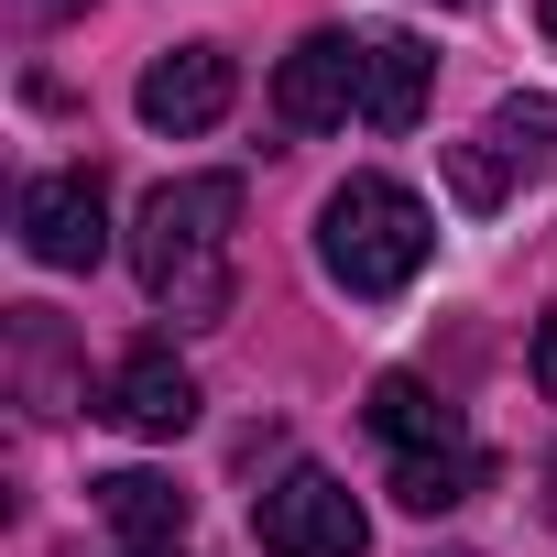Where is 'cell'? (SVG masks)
Returning <instances> with one entry per match:
<instances>
[{"mask_svg":"<svg viewBox=\"0 0 557 557\" xmlns=\"http://www.w3.org/2000/svg\"><path fill=\"white\" fill-rule=\"evenodd\" d=\"M230 240H240V175H175L132 219V273L143 296L175 307L186 329L230 318Z\"/></svg>","mask_w":557,"mask_h":557,"instance_id":"1","label":"cell"},{"mask_svg":"<svg viewBox=\"0 0 557 557\" xmlns=\"http://www.w3.org/2000/svg\"><path fill=\"white\" fill-rule=\"evenodd\" d=\"M426 251H437V219H426V197L394 186V175H350V186L318 208V262H329V285L361 296V307L405 296L416 273H426Z\"/></svg>","mask_w":557,"mask_h":557,"instance_id":"2","label":"cell"},{"mask_svg":"<svg viewBox=\"0 0 557 557\" xmlns=\"http://www.w3.org/2000/svg\"><path fill=\"white\" fill-rule=\"evenodd\" d=\"M251 535H262V557H361V546H372V524H361L350 481H339V470H318V459H296L285 481L251 503Z\"/></svg>","mask_w":557,"mask_h":557,"instance_id":"3","label":"cell"},{"mask_svg":"<svg viewBox=\"0 0 557 557\" xmlns=\"http://www.w3.org/2000/svg\"><path fill=\"white\" fill-rule=\"evenodd\" d=\"M230 99H240V66H230V45H175V55H153L143 66V88H132V110H143V132H219L230 121Z\"/></svg>","mask_w":557,"mask_h":557,"instance_id":"4","label":"cell"},{"mask_svg":"<svg viewBox=\"0 0 557 557\" xmlns=\"http://www.w3.org/2000/svg\"><path fill=\"white\" fill-rule=\"evenodd\" d=\"M23 251H34L45 273H88V262L110 251V197H99V175H88V164H66V175H34V186H23Z\"/></svg>","mask_w":557,"mask_h":557,"instance_id":"5","label":"cell"},{"mask_svg":"<svg viewBox=\"0 0 557 557\" xmlns=\"http://www.w3.org/2000/svg\"><path fill=\"white\" fill-rule=\"evenodd\" d=\"M524 164H557V99H503V110L481 121V143L448 153V186H459L470 208H492Z\"/></svg>","mask_w":557,"mask_h":557,"instance_id":"6","label":"cell"},{"mask_svg":"<svg viewBox=\"0 0 557 557\" xmlns=\"http://www.w3.org/2000/svg\"><path fill=\"white\" fill-rule=\"evenodd\" d=\"M361 110V34H307L273 66V121L285 132H339Z\"/></svg>","mask_w":557,"mask_h":557,"instance_id":"7","label":"cell"},{"mask_svg":"<svg viewBox=\"0 0 557 557\" xmlns=\"http://www.w3.org/2000/svg\"><path fill=\"white\" fill-rule=\"evenodd\" d=\"M110 416H121L132 437H186V426H197V372H186L164 339H143V350L110 372Z\"/></svg>","mask_w":557,"mask_h":557,"instance_id":"8","label":"cell"},{"mask_svg":"<svg viewBox=\"0 0 557 557\" xmlns=\"http://www.w3.org/2000/svg\"><path fill=\"white\" fill-rule=\"evenodd\" d=\"M426 88H437V55L416 34H361V121L372 132H416Z\"/></svg>","mask_w":557,"mask_h":557,"instance_id":"9","label":"cell"},{"mask_svg":"<svg viewBox=\"0 0 557 557\" xmlns=\"http://www.w3.org/2000/svg\"><path fill=\"white\" fill-rule=\"evenodd\" d=\"M361 416H372V437H383L394 459H437V448H470V437H459V405H448L437 383H416V372H383Z\"/></svg>","mask_w":557,"mask_h":557,"instance_id":"10","label":"cell"},{"mask_svg":"<svg viewBox=\"0 0 557 557\" xmlns=\"http://www.w3.org/2000/svg\"><path fill=\"white\" fill-rule=\"evenodd\" d=\"M99 513H110L132 546H175V535H186V492H175L164 470H110V481H99Z\"/></svg>","mask_w":557,"mask_h":557,"instance_id":"11","label":"cell"},{"mask_svg":"<svg viewBox=\"0 0 557 557\" xmlns=\"http://www.w3.org/2000/svg\"><path fill=\"white\" fill-rule=\"evenodd\" d=\"M492 481V459L481 448H437V459H394V503L405 513H459L470 492Z\"/></svg>","mask_w":557,"mask_h":557,"instance_id":"12","label":"cell"},{"mask_svg":"<svg viewBox=\"0 0 557 557\" xmlns=\"http://www.w3.org/2000/svg\"><path fill=\"white\" fill-rule=\"evenodd\" d=\"M524 361H535V394H546V405H557V307H546V318H535V350H524Z\"/></svg>","mask_w":557,"mask_h":557,"instance_id":"13","label":"cell"},{"mask_svg":"<svg viewBox=\"0 0 557 557\" xmlns=\"http://www.w3.org/2000/svg\"><path fill=\"white\" fill-rule=\"evenodd\" d=\"M535 23H546V45H557V0H535Z\"/></svg>","mask_w":557,"mask_h":557,"instance_id":"14","label":"cell"},{"mask_svg":"<svg viewBox=\"0 0 557 557\" xmlns=\"http://www.w3.org/2000/svg\"><path fill=\"white\" fill-rule=\"evenodd\" d=\"M132 557H186V546H132Z\"/></svg>","mask_w":557,"mask_h":557,"instance_id":"15","label":"cell"},{"mask_svg":"<svg viewBox=\"0 0 557 557\" xmlns=\"http://www.w3.org/2000/svg\"><path fill=\"white\" fill-rule=\"evenodd\" d=\"M437 12H481V0H437Z\"/></svg>","mask_w":557,"mask_h":557,"instance_id":"16","label":"cell"},{"mask_svg":"<svg viewBox=\"0 0 557 557\" xmlns=\"http://www.w3.org/2000/svg\"><path fill=\"white\" fill-rule=\"evenodd\" d=\"M34 12H77V0H34Z\"/></svg>","mask_w":557,"mask_h":557,"instance_id":"17","label":"cell"}]
</instances>
